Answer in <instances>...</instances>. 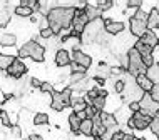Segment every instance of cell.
<instances>
[{"label": "cell", "mask_w": 159, "mask_h": 140, "mask_svg": "<svg viewBox=\"0 0 159 140\" xmlns=\"http://www.w3.org/2000/svg\"><path fill=\"white\" fill-rule=\"evenodd\" d=\"M75 15V7H52L47 12V19L50 22L54 35H61L64 30L72 27V20Z\"/></svg>", "instance_id": "cell-1"}, {"label": "cell", "mask_w": 159, "mask_h": 140, "mask_svg": "<svg viewBox=\"0 0 159 140\" xmlns=\"http://www.w3.org/2000/svg\"><path fill=\"white\" fill-rule=\"evenodd\" d=\"M122 95H124V100L131 104V102H139L144 97V92L137 87L136 78H132L131 82H126V88H124Z\"/></svg>", "instance_id": "cell-2"}, {"label": "cell", "mask_w": 159, "mask_h": 140, "mask_svg": "<svg viewBox=\"0 0 159 140\" xmlns=\"http://www.w3.org/2000/svg\"><path fill=\"white\" fill-rule=\"evenodd\" d=\"M24 49L27 50V55L32 58L34 62H44V55H45V49L42 47L40 44H37V42H34V40H30V42H27V44H24Z\"/></svg>", "instance_id": "cell-3"}, {"label": "cell", "mask_w": 159, "mask_h": 140, "mask_svg": "<svg viewBox=\"0 0 159 140\" xmlns=\"http://www.w3.org/2000/svg\"><path fill=\"white\" fill-rule=\"evenodd\" d=\"M139 105H141V112L146 113L149 117H156L157 115V110H159V104L152 100V97L149 93H144V97L139 100Z\"/></svg>", "instance_id": "cell-4"}, {"label": "cell", "mask_w": 159, "mask_h": 140, "mask_svg": "<svg viewBox=\"0 0 159 140\" xmlns=\"http://www.w3.org/2000/svg\"><path fill=\"white\" fill-rule=\"evenodd\" d=\"M87 25H89V19H87V15H85V12L75 8V15H74V20H72V30L82 35Z\"/></svg>", "instance_id": "cell-5"}, {"label": "cell", "mask_w": 159, "mask_h": 140, "mask_svg": "<svg viewBox=\"0 0 159 140\" xmlns=\"http://www.w3.org/2000/svg\"><path fill=\"white\" fill-rule=\"evenodd\" d=\"M129 27H131V35L137 37H144V33L148 32V22L144 20H137V19H129Z\"/></svg>", "instance_id": "cell-6"}, {"label": "cell", "mask_w": 159, "mask_h": 140, "mask_svg": "<svg viewBox=\"0 0 159 140\" xmlns=\"http://www.w3.org/2000/svg\"><path fill=\"white\" fill-rule=\"evenodd\" d=\"M132 122H134V129L136 130H144V129H149V125H151V120L152 117L146 115L143 112H136L132 113Z\"/></svg>", "instance_id": "cell-7"}, {"label": "cell", "mask_w": 159, "mask_h": 140, "mask_svg": "<svg viewBox=\"0 0 159 140\" xmlns=\"http://www.w3.org/2000/svg\"><path fill=\"white\" fill-rule=\"evenodd\" d=\"M25 72H27V65H25L20 58H15V62L12 63V67L7 70V74H8V77H12V78H20L25 75Z\"/></svg>", "instance_id": "cell-8"}, {"label": "cell", "mask_w": 159, "mask_h": 140, "mask_svg": "<svg viewBox=\"0 0 159 140\" xmlns=\"http://www.w3.org/2000/svg\"><path fill=\"white\" fill-rule=\"evenodd\" d=\"M72 62L84 67V69H89L92 63V58H91V55L84 53L82 50H75V52H72Z\"/></svg>", "instance_id": "cell-9"}, {"label": "cell", "mask_w": 159, "mask_h": 140, "mask_svg": "<svg viewBox=\"0 0 159 140\" xmlns=\"http://www.w3.org/2000/svg\"><path fill=\"white\" fill-rule=\"evenodd\" d=\"M104 27H106V32L109 35H117V33H122L124 32V23L122 22H114L111 19H104Z\"/></svg>", "instance_id": "cell-10"}, {"label": "cell", "mask_w": 159, "mask_h": 140, "mask_svg": "<svg viewBox=\"0 0 159 140\" xmlns=\"http://www.w3.org/2000/svg\"><path fill=\"white\" fill-rule=\"evenodd\" d=\"M72 63V53H69L67 50H57V53H55V65L57 67H67Z\"/></svg>", "instance_id": "cell-11"}, {"label": "cell", "mask_w": 159, "mask_h": 140, "mask_svg": "<svg viewBox=\"0 0 159 140\" xmlns=\"http://www.w3.org/2000/svg\"><path fill=\"white\" fill-rule=\"evenodd\" d=\"M50 107H52L55 112H62L64 108L69 107V105H67V102L64 100V97H62L61 92H54L52 93V102H50Z\"/></svg>", "instance_id": "cell-12"}, {"label": "cell", "mask_w": 159, "mask_h": 140, "mask_svg": "<svg viewBox=\"0 0 159 140\" xmlns=\"http://www.w3.org/2000/svg\"><path fill=\"white\" fill-rule=\"evenodd\" d=\"M106 127L104 124H102V120H101V115H96L92 118V137L94 138H101L102 135L106 134Z\"/></svg>", "instance_id": "cell-13"}, {"label": "cell", "mask_w": 159, "mask_h": 140, "mask_svg": "<svg viewBox=\"0 0 159 140\" xmlns=\"http://www.w3.org/2000/svg\"><path fill=\"white\" fill-rule=\"evenodd\" d=\"M136 83H137V87H139L144 93H151L152 87H154V83L151 82V78H149L148 75H137V77H136Z\"/></svg>", "instance_id": "cell-14"}, {"label": "cell", "mask_w": 159, "mask_h": 140, "mask_svg": "<svg viewBox=\"0 0 159 140\" xmlns=\"http://www.w3.org/2000/svg\"><path fill=\"white\" fill-rule=\"evenodd\" d=\"M159 28V8H152L148 17V30L156 32Z\"/></svg>", "instance_id": "cell-15"}, {"label": "cell", "mask_w": 159, "mask_h": 140, "mask_svg": "<svg viewBox=\"0 0 159 140\" xmlns=\"http://www.w3.org/2000/svg\"><path fill=\"white\" fill-rule=\"evenodd\" d=\"M84 12H85V15H87L89 22H94V20H99V19L102 17V12L97 8V5H91V3H87V5H85Z\"/></svg>", "instance_id": "cell-16"}, {"label": "cell", "mask_w": 159, "mask_h": 140, "mask_svg": "<svg viewBox=\"0 0 159 140\" xmlns=\"http://www.w3.org/2000/svg\"><path fill=\"white\" fill-rule=\"evenodd\" d=\"M101 115V120H102V124H104V127L107 130L109 129H114V127H117V120H116V117H114V113H109V112H102V113H99Z\"/></svg>", "instance_id": "cell-17"}, {"label": "cell", "mask_w": 159, "mask_h": 140, "mask_svg": "<svg viewBox=\"0 0 159 140\" xmlns=\"http://www.w3.org/2000/svg\"><path fill=\"white\" fill-rule=\"evenodd\" d=\"M112 75V72H111V67L107 65V63H99L97 70H96V77L97 78H102V80H107Z\"/></svg>", "instance_id": "cell-18"}, {"label": "cell", "mask_w": 159, "mask_h": 140, "mask_svg": "<svg viewBox=\"0 0 159 140\" xmlns=\"http://www.w3.org/2000/svg\"><path fill=\"white\" fill-rule=\"evenodd\" d=\"M139 40L143 42V44L149 45L151 49H156V47H157V37H156V33H154V32H149L148 30V32L144 33V37H141Z\"/></svg>", "instance_id": "cell-19"}, {"label": "cell", "mask_w": 159, "mask_h": 140, "mask_svg": "<svg viewBox=\"0 0 159 140\" xmlns=\"http://www.w3.org/2000/svg\"><path fill=\"white\" fill-rule=\"evenodd\" d=\"M15 62L14 55H7V53H0V70H8L12 67V63Z\"/></svg>", "instance_id": "cell-20"}, {"label": "cell", "mask_w": 159, "mask_h": 140, "mask_svg": "<svg viewBox=\"0 0 159 140\" xmlns=\"http://www.w3.org/2000/svg\"><path fill=\"white\" fill-rule=\"evenodd\" d=\"M134 49L137 50V52L141 53V57H148V55H152V52H154V49H151L149 45H146V44H143L139 39L136 40V44H134Z\"/></svg>", "instance_id": "cell-21"}, {"label": "cell", "mask_w": 159, "mask_h": 140, "mask_svg": "<svg viewBox=\"0 0 159 140\" xmlns=\"http://www.w3.org/2000/svg\"><path fill=\"white\" fill-rule=\"evenodd\" d=\"M79 134H82V137H92V120L91 118H85L80 124Z\"/></svg>", "instance_id": "cell-22"}, {"label": "cell", "mask_w": 159, "mask_h": 140, "mask_svg": "<svg viewBox=\"0 0 159 140\" xmlns=\"http://www.w3.org/2000/svg\"><path fill=\"white\" fill-rule=\"evenodd\" d=\"M80 124H82V120H80L79 117H77V113H75V112H72L70 115H69V127H70V130H72L74 134L79 132Z\"/></svg>", "instance_id": "cell-23"}, {"label": "cell", "mask_w": 159, "mask_h": 140, "mask_svg": "<svg viewBox=\"0 0 159 140\" xmlns=\"http://www.w3.org/2000/svg\"><path fill=\"white\" fill-rule=\"evenodd\" d=\"M0 44H2L3 47H12L17 44V37L14 35V33H5V35L0 37Z\"/></svg>", "instance_id": "cell-24"}, {"label": "cell", "mask_w": 159, "mask_h": 140, "mask_svg": "<svg viewBox=\"0 0 159 140\" xmlns=\"http://www.w3.org/2000/svg\"><path fill=\"white\" fill-rule=\"evenodd\" d=\"M89 104L97 110V113H102L104 112V107H106V99L104 97H97V99H94L92 102H89Z\"/></svg>", "instance_id": "cell-25"}, {"label": "cell", "mask_w": 159, "mask_h": 140, "mask_svg": "<svg viewBox=\"0 0 159 140\" xmlns=\"http://www.w3.org/2000/svg\"><path fill=\"white\" fill-rule=\"evenodd\" d=\"M34 124L35 125L49 124V115H47V113H35V115H34Z\"/></svg>", "instance_id": "cell-26"}, {"label": "cell", "mask_w": 159, "mask_h": 140, "mask_svg": "<svg viewBox=\"0 0 159 140\" xmlns=\"http://www.w3.org/2000/svg\"><path fill=\"white\" fill-rule=\"evenodd\" d=\"M32 14H34V10H32V8H29V7L19 5L15 8V15H19V17H32Z\"/></svg>", "instance_id": "cell-27"}, {"label": "cell", "mask_w": 159, "mask_h": 140, "mask_svg": "<svg viewBox=\"0 0 159 140\" xmlns=\"http://www.w3.org/2000/svg\"><path fill=\"white\" fill-rule=\"evenodd\" d=\"M8 22H10V14L7 10H0V28L5 27Z\"/></svg>", "instance_id": "cell-28"}, {"label": "cell", "mask_w": 159, "mask_h": 140, "mask_svg": "<svg viewBox=\"0 0 159 140\" xmlns=\"http://www.w3.org/2000/svg\"><path fill=\"white\" fill-rule=\"evenodd\" d=\"M124 88H126V82H124L122 78H117V80H116V83H114V92L116 93H122Z\"/></svg>", "instance_id": "cell-29"}, {"label": "cell", "mask_w": 159, "mask_h": 140, "mask_svg": "<svg viewBox=\"0 0 159 140\" xmlns=\"http://www.w3.org/2000/svg\"><path fill=\"white\" fill-rule=\"evenodd\" d=\"M0 120H2V124H3V125H7V127H10V125H12L10 115H8L5 110H2V108H0Z\"/></svg>", "instance_id": "cell-30"}, {"label": "cell", "mask_w": 159, "mask_h": 140, "mask_svg": "<svg viewBox=\"0 0 159 140\" xmlns=\"http://www.w3.org/2000/svg\"><path fill=\"white\" fill-rule=\"evenodd\" d=\"M112 5H114L112 0H106V2H99L97 3V8L101 12H106V10H109V8H112Z\"/></svg>", "instance_id": "cell-31"}, {"label": "cell", "mask_w": 159, "mask_h": 140, "mask_svg": "<svg viewBox=\"0 0 159 140\" xmlns=\"http://www.w3.org/2000/svg\"><path fill=\"white\" fill-rule=\"evenodd\" d=\"M149 129H151V132H152L154 135H157V134H159V117H152Z\"/></svg>", "instance_id": "cell-32"}, {"label": "cell", "mask_w": 159, "mask_h": 140, "mask_svg": "<svg viewBox=\"0 0 159 140\" xmlns=\"http://www.w3.org/2000/svg\"><path fill=\"white\" fill-rule=\"evenodd\" d=\"M85 78V74H70V83L72 85H75V83H79V82H82V80Z\"/></svg>", "instance_id": "cell-33"}, {"label": "cell", "mask_w": 159, "mask_h": 140, "mask_svg": "<svg viewBox=\"0 0 159 140\" xmlns=\"http://www.w3.org/2000/svg\"><path fill=\"white\" fill-rule=\"evenodd\" d=\"M40 92H42V93H54V83H50V82H42Z\"/></svg>", "instance_id": "cell-34"}, {"label": "cell", "mask_w": 159, "mask_h": 140, "mask_svg": "<svg viewBox=\"0 0 159 140\" xmlns=\"http://www.w3.org/2000/svg\"><path fill=\"white\" fill-rule=\"evenodd\" d=\"M119 67H122L124 70H127V67H129V57H127V53L119 55Z\"/></svg>", "instance_id": "cell-35"}, {"label": "cell", "mask_w": 159, "mask_h": 140, "mask_svg": "<svg viewBox=\"0 0 159 140\" xmlns=\"http://www.w3.org/2000/svg\"><path fill=\"white\" fill-rule=\"evenodd\" d=\"M143 63H144V67L151 69L154 63H156V60H154V55H148V57H143Z\"/></svg>", "instance_id": "cell-36"}, {"label": "cell", "mask_w": 159, "mask_h": 140, "mask_svg": "<svg viewBox=\"0 0 159 140\" xmlns=\"http://www.w3.org/2000/svg\"><path fill=\"white\" fill-rule=\"evenodd\" d=\"M149 95L152 97V100H154V102H157V104H159V83L152 87V90H151V93H149Z\"/></svg>", "instance_id": "cell-37"}, {"label": "cell", "mask_w": 159, "mask_h": 140, "mask_svg": "<svg viewBox=\"0 0 159 140\" xmlns=\"http://www.w3.org/2000/svg\"><path fill=\"white\" fill-rule=\"evenodd\" d=\"M40 37H42V39H52V37H54L52 28H45V30H40Z\"/></svg>", "instance_id": "cell-38"}, {"label": "cell", "mask_w": 159, "mask_h": 140, "mask_svg": "<svg viewBox=\"0 0 159 140\" xmlns=\"http://www.w3.org/2000/svg\"><path fill=\"white\" fill-rule=\"evenodd\" d=\"M45 28H50V22H49V19L44 15L40 19V30H45Z\"/></svg>", "instance_id": "cell-39"}, {"label": "cell", "mask_w": 159, "mask_h": 140, "mask_svg": "<svg viewBox=\"0 0 159 140\" xmlns=\"http://www.w3.org/2000/svg\"><path fill=\"white\" fill-rule=\"evenodd\" d=\"M129 110H131L132 113L141 112V105H139V102H131V104H129Z\"/></svg>", "instance_id": "cell-40"}, {"label": "cell", "mask_w": 159, "mask_h": 140, "mask_svg": "<svg viewBox=\"0 0 159 140\" xmlns=\"http://www.w3.org/2000/svg\"><path fill=\"white\" fill-rule=\"evenodd\" d=\"M127 7L129 8H141L143 7V2L141 0H131V2H127Z\"/></svg>", "instance_id": "cell-41"}, {"label": "cell", "mask_w": 159, "mask_h": 140, "mask_svg": "<svg viewBox=\"0 0 159 140\" xmlns=\"http://www.w3.org/2000/svg\"><path fill=\"white\" fill-rule=\"evenodd\" d=\"M124 134H126V132H122V130H119V132H116V134H114V137H112V140H122Z\"/></svg>", "instance_id": "cell-42"}, {"label": "cell", "mask_w": 159, "mask_h": 140, "mask_svg": "<svg viewBox=\"0 0 159 140\" xmlns=\"http://www.w3.org/2000/svg\"><path fill=\"white\" fill-rule=\"evenodd\" d=\"M30 20H32L34 23L40 22V14H39V12H35V14H32V17H30Z\"/></svg>", "instance_id": "cell-43"}, {"label": "cell", "mask_w": 159, "mask_h": 140, "mask_svg": "<svg viewBox=\"0 0 159 140\" xmlns=\"http://www.w3.org/2000/svg\"><path fill=\"white\" fill-rule=\"evenodd\" d=\"M30 83H32V87H37V88L42 87V82H40V80H37V78H30Z\"/></svg>", "instance_id": "cell-44"}, {"label": "cell", "mask_w": 159, "mask_h": 140, "mask_svg": "<svg viewBox=\"0 0 159 140\" xmlns=\"http://www.w3.org/2000/svg\"><path fill=\"white\" fill-rule=\"evenodd\" d=\"M122 140H134V135H132V134H124Z\"/></svg>", "instance_id": "cell-45"}, {"label": "cell", "mask_w": 159, "mask_h": 140, "mask_svg": "<svg viewBox=\"0 0 159 140\" xmlns=\"http://www.w3.org/2000/svg\"><path fill=\"white\" fill-rule=\"evenodd\" d=\"M29 140H42V137H40V135H35V134H34V135H30V137H29Z\"/></svg>", "instance_id": "cell-46"}, {"label": "cell", "mask_w": 159, "mask_h": 140, "mask_svg": "<svg viewBox=\"0 0 159 140\" xmlns=\"http://www.w3.org/2000/svg\"><path fill=\"white\" fill-rule=\"evenodd\" d=\"M94 80H96V82H97V85H104V83H106V80H102V78H94Z\"/></svg>", "instance_id": "cell-47"}, {"label": "cell", "mask_w": 159, "mask_h": 140, "mask_svg": "<svg viewBox=\"0 0 159 140\" xmlns=\"http://www.w3.org/2000/svg\"><path fill=\"white\" fill-rule=\"evenodd\" d=\"M134 140H143V138H139V137H134Z\"/></svg>", "instance_id": "cell-48"}, {"label": "cell", "mask_w": 159, "mask_h": 140, "mask_svg": "<svg viewBox=\"0 0 159 140\" xmlns=\"http://www.w3.org/2000/svg\"><path fill=\"white\" fill-rule=\"evenodd\" d=\"M157 45H159V39H157Z\"/></svg>", "instance_id": "cell-49"}, {"label": "cell", "mask_w": 159, "mask_h": 140, "mask_svg": "<svg viewBox=\"0 0 159 140\" xmlns=\"http://www.w3.org/2000/svg\"><path fill=\"white\" fill-rule=\"evenodd\" d=\"M96 140H102V138H96Z\"/></svg>", "instance_id": "cell-50"}]
</instances>
